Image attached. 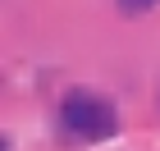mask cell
<instances>
[{
	"label": "cell",
	"mask_w": 160,
	"mask_h": 151,
	"mask_svg": "<svg viewBox=\"0 0 160 151\" xmlns=\"http://www.w3.org/2000/svg\"><path fill=\"white\" fill-rule=\"evenodd\" d=\"M60 124L69 133H78V138H87V142H105V138L119 133V114H114V105L96 101L92 92H69L64 105H60Z\"/></svg>",
	"instance_id": "6da1fadb"
},
{
	"label": "cell",
	"mask_w": 160,
	"mask_h": 151,
	"mask_svg": "<svg viewBox=\"0 0 160 151\" xmlns=\"http://www.w3.org/2000/svg\"><path fill=\"white\" fill-rule=\"evenodd\" d=\"M123 14H147V9H156V0H114Z\"/></svg>",
	"instance_id": "7a4b0ae2"
}]
</instances>
